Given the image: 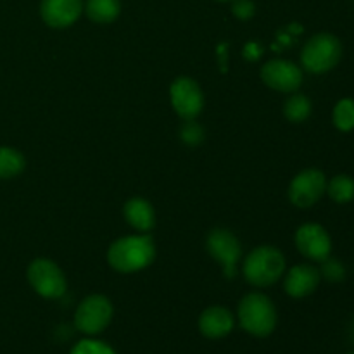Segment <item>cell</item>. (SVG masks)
Returning <instances> with one entry per match:
<instances>
[{
    "mask_svg": "<svg viewBox=\"0 0 354 354\" xmlns=\"http://www.w3.org/2000/svg\"><path fill=\"white\" fill-rule=\"evenodd\" d=\"M154 258L156 245L151 235L121 237L107 249V261L120 273H133L147 268Z\"/></svg>",
    "mask_w": 354,
    "mask_h": 354,
    "instance_id": "1",
    "label": "cell"
},
{
    "mask_svg": "<svg viewBox=\"0 0 354 354\" xmlns=\"http://www.w3.org/2000/svg\"><path fill=\"white\" fill-rule=\"evenodd\" d=\"M239 322L248 334L266 337L277 327L275 304L261 292L248 294L239 303Z\"/></svg>",
    "mask_w": 354,
    "mask_h": 354,
    "instance_id": "2",
    "label": "cell"
},
{
    "mask_svg": "<svg viewBox=\"0 0 354 354\" xmlns=\"http://www.w3.org/2000/svg\"><path fill=\"white\" fill-rule=\"evenodd\" d=\"M286 272V258L273 245H259L244 261V277L251 286L270 287Z\"/></svg>",
    "mask_w": 354,
    "mask_h": 354,
    "instance_id": "3",
    "label": "cell"
},
{
    "mask_svg": "<svg viewBox=\"0 0 354 354\" xmlns=\"http://www.w3.org/2000/svg\"><path fill=\"white\" fill-rule=\"evenodd\" d=\"M342 44L335 35L318 33L304 44L301 50V64L313 75H322L341 62Z\"/></svg>",
    "mask_w": 354,
    "mask_h": 354,
    "instance_id": "4",
    "label": "cell"
},
{
    "mask_svg": "<svg viewBox=\"0 0 354 354\" xmlns=\"http://www.w3.org/2000/svg\"><path fill=\"white\" fill-rule=\"evenodd\" d=\"M113 304L106 296L93 294L85 297L76 308L75 325L80 332L86 335H97L106 330L113 320Z\"/></svg>",
    "mask_w": 354,
    "mask_h": 354,
    "instance_id": "5",
    "label": "cell"
},
{
    "mask_svg": "<svg viewBox=\"0 0 354 354\" xmlns=\"http://www.w3.org/2000/svg\"><path fill=\"white\" fill-rule=\"evenodd\" d=\"M28 280L37 294L47 299H59L66 292V277L54 261L38 258L28 266Z\"/></svg>",
    "mask_w": 354,
    "mask_h": 354,
    "instance_id": "6",
    "label": "cell"
},
{
    "mask_svg": "<svg viewBox=\"0 0 354 354\" xmlns=\"http://www.w3.org/2000/svg\"><path fill=\"white\" fill-rule=\"evenodd\" d=\"M207 252L214 261L223 266L227 279H235L239 259L242 258V245L239 239L227 228H214L206 239Z\"/></svg>",
    "mask_w": 354,
    "mask_h": 354,
    "instance_id": "7",
    "label": "cell"
},
{
    "mask_svg": "<svg viewBox=\"0 0 354 354\" xmlns=\"http://www.w3.org/2000/svg\"><path fill=\"white\" fill-rule=\"evenodd\" d=\"M327 190V176L317 168L303 169L294 176L289 185V199L296 207L315 206Z\"/></svg>",
    "mask_w": 354,
    "mask_h": 354,
    "instance_id": "8",
    "label": "cell"
},
{
    "mask_svg": "<svg viewBox=\"0 0 354 354\" xmlns=\"http://www.w3.org/2000/svg\"><path fill=\"white\" fill-rule=\"evenodd\" d=\"M169 97H171L173 109L182 120H196L203 113L204 93L192 78L187 76L176 78L169 88Z\"/></svg>",
    "mask_w": 354,
    "mask_h": 354,
    "instance_id": "9",
    "label": "cell"
},
{
    "mask_svg": "<svg viewBox=\"0 0 354 354\" xmlns=\"http://www.w3.org/2000/svg\"><path fill=\"white\" fill-rule=\"evenodd\" d=\"M261 80L266 86L283 93H294L303 83L299 66L286 59H273L261 68Z\"/></svg>",
    "mask_w": 354,
    "mask_h": 354,
    "instance_id": "10",
    "label": "cell"
},
{
    "mask_svg": "<svg viewBox=\"0 0 354 354\" xmlns=\"http://www.w3.org/2000/svg\"><path fill=\"white\" fill-rule=\"evenodd\" d=\"M296 248L311 261H325L332 252V239L318 223H304L296 232Z\"/></svg>",
    "mask_w": 354,
    "mask_h": 354,
    "instance_id": "11",
    "label": "cell"
},
{
    "mask_svg": "<svg viewBox=\"0 0 354 354\" xmlns=\"http://www.w3.org/2000/svg\"><path fill=\"white\" fill-rule=\"evenodd\" d=\"M83 10L82 0H41L40 14L50 28H68L80 17Z\"/></svg>",
    "mask_w": 354,
    "mask_h": 354,
    "instance_id": "12",
    "label": "cell"
},
{
    "mask_svg": "<svg viewBox=\"0 0 354 354\" xmlns=\"http://www.w3.org/2000/svg\"><path fill=\"white\" fill-rule=\"evenodd\" d=\"M320 270L315 268L313 265H297L287 272L283 289L294 299H301L317 290L320 286Z\"/></svg>",
    "mask_w": 354,
    "mask_h": 354,
    "instance_id": "13",
    "label": "cell"
},
{
    "mask_svg": "<svg viewBox=\"0 0 354 354\" xmlns=\"http://www.w3.org/2000/svg\"><path fill=\"white\" fill-rule=\"evenodd\" d=\"M199 330L207 339H223L234 330V315L223 306H211L199 317Z\"/></svg>",
    "mask_w": 354,
    "mask_h": 354,
    "instance_id": "14",
    "label": "cell"
},
{
    "mask_svg": "<svg viewBox=\"0 0 354 354\" xmlns=\"http://www.w3.org/2000/svg\"><path fill=\"white\" fill-rule=\"evenodd\" d=\"M123 214L130 227H133L138 232H149L154 228L156 225V213L154 207L149 201L142 199V197H131L127 201L123 207Z\"/></svg>",
    "mask_w": 354,
    "mask_h": 354,
    "instance_id": "15",
    "label": "cell"
},
{
    "mask_svg": "<svg viewBox=\"0 0 354 354\" xmlns=\"http://www.w3.org/2000/svg\"><path fill=\"white\" fill-rule=\"evenodd\" d=\"M86 16L99 24H109L118 19L121 12L120 0H86Z\"/></svg>",
    "mask_w": 354,
    "mask_h": 354,
    "instance_id": "16",
    "label": "cell"
},
{
    "mask_svg": "<svg viewBox=\"0 0 354 354\" xmlns=\"http://www.w3.org/2000/svg\"><path fill=\"white\" fill-rule=\"evenodd\" d=\"M311 109H313V104H311V100L304 93L294 92L283 102V116L290 123H303V121H306L311 116Z\"/></svg>",
    "mask_w": 354,
    "mask_h": 354,
    "instance_id": "17",
    "label": "cell"
},
{
    "mask_svg": "<svg viewBox=\"0 0 354 354\" xmlns=\"http://www.w3.org/2000/svg\"><path fill=\"white\" fill-rule=\"evenodd\" d=\"M26 166V159L12 147H0V180L14 178L21 175Z\"/></svg>",
    "mask_w": 354,
    "mask_h": 354,
    "instance_id": "18",
    "label": "cell"
},
{
    "mask_svg": "<svg viewBox=\"0 0 354 354\" xmlns=\"http://www.w3.org/2000/svg\"><path fill=\"white\" fill-rule=\"evenodd\" d=\"M325 192L337 204H348L354 201V178L349 175H335L330 182H327Z\"/></svg>",
    "mask_w": 354,
    "mask_h": 354,
    "instance_id": "19",
    "label": "cell"
},
{
    "mask_svg": "<svg viewBox=\"0 0 354 354\" xmlns=\"http://www.w3.org/2000/svg\"><path fill=\"white\" fill-rule=\"evenodd\" d=\"M332 121L335 128L341 131L354 130V100L353 99H341L334 107L332 113Z\"/></svg>",
    "mask_w": 354,
    "mask_h": 354,
    "instance_id": "20",
    "label": "cell"
},
{
    "mask_svg": "<svg viewBox=\"0 0 354 354\" xmlns=\"http://www.w3.org/2000/svg\"><path fill=\"white\" fill-rule=\"evenodd\" d=\"M71 354H116L111 346L106 342L95 341V339H83L75 348L71 349Z\"/></svg>",
    "mask_w": 354,
    "mask_h": 354,
    "instance_id": "21",
    "label": "cell"
},
{
    "mask_svg": "<svg viewBox=\"0 0 354 354\" xmlns=\"http://www.w3.org/2000/svg\"><path fill=\"white\" fill-rule=\"evenodd\" d=\"M180 137L187 145H197L204 140V130L201 124H197L194 120L185 121V124L180 130Z\"/></svg>",
    "mask_w": 354,
    "mask_h": 354,
    "instance_id": "22",
    "label": "cell"
},
{
    "mask_svg": "<svg viewBox=\"0 0 354 354\" xmlns=\"http://www.w3.org/2000/svg\"><path fill=\"white\" fill-rule=\"evenodd\" d=\"M322 263H324V268H322L320 275H324L325 279L330 280V282H341L346 277L344 266H342L341 261H337V259L328 256V258Z\"/></svg>",
    "mask_w": 354,
    "mask_h": 354,
    "instance_id": "23",
    "label": "cell"
},
{
    "mask_svg": "<svg viewBox=\"0 0 354 354\" xmlns=\"http://www.w3.org/2000/svg\"><path fill=\"white\" fill-rule=\"evenodd\" d=\"M232 12L239 17V19L245 21L251 19L256 12V6L252 0H234V6H232Z\"/></svg>",
    "mask_w": 354,
    "mask_h": 354,
    "instance_id": "24",
    "label": "cell"
},
{
    "mask_svg": "<svg viewBox=\"0 0 354 354\" xmlns=\"http://www.w3.org/2000/svg\"><path fill=\"white\" fill-rule=\"evenodd\" d=\"M244 55L248 59H251V61H254V59H258L259 55H261V48H259L256 44H249V45H245Z\"/></svg>",
    "mask_w": 354,
    "mask_h": 354,
    "instance_id": "25",
    "label": "cell"
},
{
    "mask_svg": "<svg viewBox=\"0 0 354 354\" xmlns=\"http://www.w3.org/2000/svg\"><path fill=\"white\" fill-rule=\"evenodd\" d=\"M218 2H230V0H218Z\"/></svg>",
    "mask_w": 354,
    "mask_h": 354,
    "instance_id": "26",
    "label": "cell"
},
{
    "mask_svg": "<svg viewBox=\"0 0 354 354\" xmlns=\"http://www.w3.org/2000/svg\"><path fill=\"white\" fill-rule=\"evenodd\" d=\"M349 354H354V353H349Z\"/></svg>",
    "mask_w": 354,
    "mask_h": 354,
    "instance_id": "27",
    "label": "cell"
}]
</instances>
